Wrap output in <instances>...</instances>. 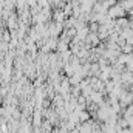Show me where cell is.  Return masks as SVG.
<instances>
[{"label": "cell", "mask_w": 133, "mask_h": 133, "mask_svg": "<svg viewBox=\"0 0 133 133\" xmlns=\"http://www.w3.org/2000/svg\"><path fill=\"white\" fill-rule=\"evenodd\" d=\"M107 17L111 19V20H116V19H121V17H127V12L116 3V5H113L107 9Z\"/></svg>", "instance_id": "1"}, {"label": "cell", "mask_w": 133, "mask_h": 133, "mask_svg": "<svg viewBox=\"0 0 133 133\" xmlns=\"http://www.w3.org/2000/svg\"><path fill=\"white\" fill-rule=\"evenodd\" d=\"M125 42H127L129 45H132V46H133V34L130 36V37H129V39H127V40H125Z\"/></svg>", "instance_id": "2"}]
</instances>
